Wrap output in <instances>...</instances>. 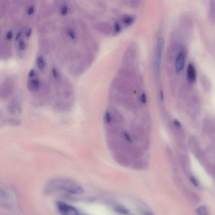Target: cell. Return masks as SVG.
Returning a JSON list of instances; mask_svg holds the SVG:
<instances>
[{
  "mask_svg": "<svg viewBox=\"0 0 215 215\" xmlns=\"http://www.w3.org/2000/svg\"><path fill=\"white\" fill-rule=\"evenodd\" d=\"M115 209V210L116 211L119 213H120V214H127L129 213V211H128V210L124 208V207L120 206V205L117 206Z\"/></svg>",
  "mask_w": 215,
  "mask_h": 215,
  "instance_id": "obj_12",
  "label": "cell"
},
{
  "mask_svg": "<svg viewBox=\"0 0 215 215\" xmlns=\"http://www.w3.org/2000/svg\"><path fill=\"white\" fill-rule=\"evenodd\" d=\"M104 119L107 124H110L112 121V116L109 110H106L104 114Z\"/></svg>",
  "mask_w": 215,
  "mask_h": 215,
  "instance_id": "obj_11",
  "label": "cell"
},
{
  "mask_svg": "<svg viewBox=\"0 0 215 215\" xmlns=\"http://www.w3.org/2000/svg\"><path fill=\"white\" fill-rule=\"evenodd\" d=\"M0 117H1V116H0Z\"/></svg>",
  "mask_w": 215,
  "mask_h": 215,
  "instance_id": "obj_30",
  "label": "cell"
},
{
  "mask_svg": "<svg viewBox=\"0 0 215 215\" xmlns=\"http://www.w3.org/2000/svg\"><path fill=\"white\" fill-rule=\"evenodd\" d=\"M147 96L146 94L143 93L142 95L141 96V101L143 104H145L147 102Z\"/></svg>",
  "mask_w": 215,
  "mask_h": 215,
  "instance_id": "obj_23",
  "label": "cell"
},
{
  "mask_svg": "<svg viewBox=\"0 0 215 215\" xmlns=\"http://www.w3.org/2000/svg\"><path fill=\"white\" fill-rule=\"evenodd\" d=\"M68 34L71 39H75V33H74L73 31H69Z\"/></svg>",
  "mask_w": 215,
  "mask_h": 215,
  "instance_id": "obj_26",
  "label": "cell"
},
{
  "mask_svg": "<svg viewBox=\"0 0 215 215\" xmlns=\"http://www.w3.org/2000/svg\"><path fill=\"white\" fill-rule=\"evenodd\" d=\"M34 8L33 6H31L28 8L27 13L29 15H31L34 13Z\"/></svg>",
  "mask_w": 215,
  "mask_h": 215,
  "instance_id": "obj_19",
  "label": "cell"
},
{
  "mask_svg": "<svg viewBox=\"0 0 215 215\" xmlns=\"http://www.w3.org/2000/svg\"><path fill=\"white\" fill-rule=\"evenodd\" d=\"M209 16L211 20L214 21L215 4L214 0H211L210 4Z\"/></svg>",
  "mask_w": 215,
  "mask_h": 215,
  "instance_id": "obj_9",
  "label": "cell"
},
{
  "mask_svg": "<svg viewBox=\"0 0 215 215\" xmlns=\"http://www.w3.org/2000/svg\"><path fill=\"white\" fill-rule=\"evenodd\" d=\"M0 197L4 198H9V195L5 190L0 188Z\"/></svg>",
  "mask_w": 215,
  "mask_h": 215,
  "instance_id": "obj_16",
  "label": "cell"
},
{
  "mask_svg": "<svg viewBox=\"0 0 215 215\" xmlns=\"http://www.w3.org/2000/svg\"><path fill=\"white\" fill-rule=\"evenodd\" d=\"M160 99L161 101H164L163 92L162 90L161 91L160 93Z\"/></svg>",
  "mask_w": 215,
  "mask_h": 215,
  "instance_id": "obj_29",
  "label": "cell"
},
{
  "mask_svg": "<svg viewBox=\"0 0 215 215\" xmlns=\"http://www.w3.org/2000/svg\"><path fill=\"white\" fill-rule=\"evenodd\" d=\"M190 181H191L192 184H193L195 186L198 187V185H198V181H197V179H196L195 177H191Z\"/></svg>",
  "mask_w": 215,
  "mask_h": 215,
  "instance_id": "obj_21",
  "label": "cell"
},
{
  "mask_svg": "<svg viewBox=\"0 0 215 215\" xmlns=\"http://www.w3.org/2000/svg\"><path fill=\"white\" fill-rule=\"evenodd\" d=\"M174 125H175L176 127H181V123L179 122H178V121L176 120H174Z\"/></svg>",
  "mask_w": 215,
  "mask_h": 215,
  "instance_id": "obj_28",
  "label": "cell"
},
{
  "mask_svg": "<svg viewBox=\"0 0 215 215\" xmlns=\"http://www.w3.org/2000/svg\"><path fill=\"white\" fill-rule=\"evenodd\" d=\"M123 135H124V137H125V138L126 139V140H127V141L129 142H132V140H131V138L129 136V134H128L127 132L125 131V132H123Z\"/></svg>",
  "mask_w": 215,
  "mask_h": 215,
  "instance_id": "obj_22",
  "label": "cell"
},
{
  "mask_svg": "<svg viewBox=\"0 0 215 215\" xmlns=\"http://www.w3.org/2000/svg\"><path fill=\"white\" fill-rule=\"evenodd\" d=\"M114 30L116 33H119L120 32L121 30L120 25L118 23L116 22L114 24Z\"/></svg>",
  "mask_w": 215,
  "mask_h": 215,
  "instance_id": "obj_17",
  "label": "cell"
},
{
  "mask_svg": "<svg viewBox=\"0 0 215 215\" xmlns=\"http://www.w3.org/2000/svg\"><path fill=\"white\" fill-rule=\"evenodd\" d=\"M40 87V81L37 79H30L28 82V89L32 92H36L39 90Z\"/></svg>",
  "mask_w": 215,
  "mask_h": 215,
  "instance_id": "obj_7",
  "label": "cell"
},
{
  "mask_svg": "<svg viewBox=\"0 0 215 215\" xmlns=\"http://www.w3.org/2000/svg\"><path fill=\"white\" fill-rule=\"evenodd\" d=\"M164 40L162 37H160L158 40L155 47V56H154V69L155 75H159L161 67L162 56L163 52Z\"/></svg>",
  "mask_w": 215,
  "mask_h": 215,
  "instance_id": "obj_2",
  "label": "cell"
},
{
  "mask_svg": "<svg viewBox=\"0 0 215 215\" xmlns=\"http://www.w3.org/2000/svg\"><path fill=\"white\" fill-rule=\"evenodd\" d=\"M12 81L10 80H8L5 81L4 83H3L2 85V88L1 89V93L2 94V96L4 97H7L9 96V95L11 94V91L13 88V83Z\"/></svg>",
  "mask_w": 215,
  "mask_h": 215,
  "instance_id": "obj_5",
  "label": "cell"
},
{
  "mask_svg": "<svg viewBox=\"0 0 215 215\" xmlns=\"http://www.w3.org/2000/svg\"><path fill=\"white\" fill-rule=\"evenodd\" d=\"M37 68L40 70H43L45 68L46 63L43 56H39L37 59Z\"/></svg>",
  "mask_w": 215,
  "mask_h": 215,
  "instance_id": "obj_8",
  "label": "cell"
},
{
  "mask_svg": "<svg viewBox=\"0 0 215 215\" xmlns=\"http://www.w3.org/2000/svg\"><path fill=\"white\" fill-rule=\"evenodd\" d=\"M18 47L22 51L25 50L26 45L25 42L22 40H20L18 42Z\"/></svg>",
  "mask_w": 215,
  "mask_h": 215,
  "instance_id": "obj_15",
  "label": "cell"
},
{
  "mask_svg": "<svg viewBox=\"0 0 215 215\" xmlns=\"http://www.w3.org/2000/svg\"><path fill=\"white\" fill-rule=\"evenodd\" d=\"M57 206L58 211L61 214L65 215H77L79 214L78 211L74 207L64 202L58 201Z\"/></svg>",
  "mask_w": 215,
  "mask_h": 215,
  "instance_id": "obj_3",
  "label": "cell"
},
{
  "mask_svg": "<svg viewBox=\"0 0 215 215\" xmlns=\"http://www.w3.org/2000/svg\"><path fill=\"white\" fill-rule=\"evenodd\" d=\"M22 32L21 31H19V32L16 33V35L15 37L16 41H17V40L19 39V38H20L22 36Z\"/></svg>",
  "mask_w": 215,
  "mask_h": 215,
  "instance_id": "obj_25",
  "label": "cell"
},
{
  "mask_svg": "<svg viewBox=\"0 0 215 215\" xmlns=\"http://www.w3.org/2000/svg\"><path fill=\"white\" fill-rule=\"evenodd\" d=\"M58 190H62L70 193L81 195L84 190L74 181L66 178H56L51 180L44 189L45 195H49Z\"/></svg>",
  "mask_w": 215,
  "mask_h": 215,
  "instance_id": "obj_1",
  "label": "cell"
},
{
  "mask_svg": "<svg viewBox=\"0 0 215 215\" xmlns=\"http://www.w3.org/2000/svg\"><path fill=\"white\" fill-rule=\"evenodd\" d=\"M35 75V71L34 69H32L30 71L29 73V77L30 78H33Z\"/></svg>",
  "mask_w": 215,
  "mask_h": 215,
  "instance_id": "obj_24",
  "label": "cell"
},
{
  "mask_svg": "<svg viewBox=\"0 0 215 215\" xmlns=\"http://www.w3.org/2000/svg\"><path fill=\"white\" fill-rule=\"evenodd\" d=\"M13 32H12V31H9L7 32V34H6V38H7V40H11L12 37H13Z\"/></svg>",
  "mask_w": 215,
  "mask_h": 215,
  "instance_id": "obj_18",
  "label": "cell"
},
{
  "mask_svg": "<svg viewBox=\"0 0 215 215\" xmlns=\"http://www.w3.org/2000/svg\"><path fill=\"white\" fill-rule=\"evenodd\" d=\"M7 122L10 125H13V126H19L21 124L20 121L19 120L15 119H9Z\"/></svg>",
  "mask_w": 215,
  "mask_h": 215,
  "instance_id": "obj_14",
  "label": "cell"
},
{
  "mask_svg": "<svg viewBox=\"0 0 215 215\" xmlns=\"http://www.w3.org/2000/svg\"><path fill=\"white\" fill-rule=\"evenodd\" d=\"M68 7L66 6H64V7L62 8V10H61V15L63 16L66 15L68 13Z\"/></svg>",
  "mask_w": 215,
  "mask_h": 215,
  "instance_id": "obj_20",
  "label": "cell"
},
{
  "mask_svg": "<svg viewBox=\"0 0 215 215\" xmlns=\"http://www.w3.org/2000/svg\"><path fill=\"white\" fill-rule=\"evenodd\" d=\"M187 75L188 80L190 82L193 83L196 79V68L193 65L190 63L188 65Z\"/></svg>",
  "mask_w": 215,
  "mask_h": 215,
  "instance_id": "obj_6",
  "label": "cell"
},
{
  "mask_svg": "<svg viewBox=\"0 0 215 215\" xmlns=\"http://www.w3.org/2000/svg\"><path fill=\"white\" fill-rule=\"evenodd\" d=\"M185 62V54L183 51H181L178 54L175 62V69L177 72H180L183 69Z\"/></svg>",
  "mask_w": 215,
  "mask_h": 215,
  "instance_id": "obj_4",
  "label": "cell"
},
{
  "mask_svg": "<svg viewBox=\"0 0 215 215\" xmlns=\"http://www.w3.org/2000/svg\"><path fill=\"white\" fill-rule=\"evenodd\" d=\"M197 214L200 215H206L207 214V210L205 207L201 206L200 207L197 209Z\"/></svg>",
  "mask_w": 215,
  "mask_h": 215,
  "instance_id": "obj_13",
  "label": "cell"
},
{
  "mask_svg": "<svg viewBox=\"0 0 215 215\" xmlns=\"http://www.w3.org/2000/svg\"><path fill=\"white\" fill-rule=\"evenodd\" d=\"M123 21L126 25L130 26L134 22V19L132 16H126L123 18Z\"/></svg>",
  "mask_w": 215,
  "mask_h": 215,
  "instance_id": "obj_10",
  "label": "cell"
},
{
  "mask_svg": "<svg viewBox=\"0 0 215 215\" xmlns=\"http://www.w3.org/2000/svg\"><path fill=\"white\" fill-rule=\"evenodd\" d=\"M32 30L31 29H29L27 31V32L26 33V36L27 37H29L31 36V34H32Z\"/></svg>",
  "mask_w": 215,
  "mask_h": 215,
  "instance_id": "obj_27",
  "label": "cell"
}]
</instances>
